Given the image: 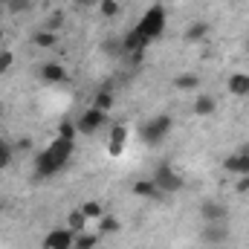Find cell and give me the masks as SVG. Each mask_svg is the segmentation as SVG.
Here are the masks:
<instances>
[{
    "instance_id": "cell-17",
    "label": "cell",
    "mask_w": 249,
    "mask_h": 249,
    "mask_svg": "<svg viewBox=\"0 0 249 249\" xmlns=\"http://www.w3.org/2000/svg\"><path fill=\"white\" fill-rule=\"evenodd\" d=\"M99 241H102L99 232H78L75 241H72V249H96Z\"/></svg>"
},
{
    "instance_id": "cell-5",
    "label": "cell",
    "mask_w": 249,
    "mask_h": 249,
    "mask_svg": "<svg viewBox=\"0 0 249 249\" xmlns=\"http://www.w3.org/2000/svg\"><path fill=\"white\" fill-rule=\"evenodd\" d=\"M102 124H107V113H105V110H99V107H90V110H84V113L78 116L75 130H78L81 136H93V133H99V130H102Z\"/></svg>"
},
{
    "instance_id": "cell-35",
    "label": "cell",
    "mask_w": 249,
    "mask_h": 249,
    "mask_svg": "<svg viewBox=\"0 0 249 249\" xmlns=\"http://www.w3.org/2000/svg\"><path fill=\"white\" fill-rule=\"evenodd\" d=\"M0 113H3V105H0Z\"/></svg>"
},
{
    "instance_id": "cell-21",
    "label": "cell",
    "mask_w": 249,
    "mask_h": 249,
    "mask_svg": "<svg viewBox=\"0 0 249 249\" xmlns=\"http://www.w3.org/2000/svg\"><path fill=\"white\" fill-rule=\"evenodd\" d=\"M90 107H99V110L110 113V107H113V93H107V90H99V93L93 96V105H90Z\"/></svg>"
},
{
    "instance_id": "cell-29",
    "label": "cell",
    "mask_w": 249,
    "mask_h": 249,
    "mask_svg": "<svg viewBox=\"0 0 249 249\" xmlns=\"http://www.w3.org/2000/svg\"><path fill=\"white\" fill-rule=\"evenodd\" d=\"M12 64H15V55L12 53H0V72H6Z\"/></svg>"
},
{
    "instance_id": "cell-32",
    "label": "cell",
    "mask_w": 249,
    "mask_h": 249,
    "mask_svg": "<svg viewBox=\"0 0 249 249\" xmlns=\"http://www.w3.org/2000/svg\"><path fill=\"white\" fill-rule=\"evenodd\" d=\"M3 38H6V32H3V29H0V44H3Z\"/></svg>"
},
{
    "instance_id": "cell-13",
    "label": "cell",
    "mask_w": 249,
    "mask_h": 249,
    "mask_svg": "<svg viewBox=\"0 0 249 249\" xmlns=\"http://www.w3.org/2000/svg\"><path fill=\"white\" fill-rule=\"evenodd\" d=\"M183 38H186L188 44H200V41H206V38H209V23H206V20H194V23H188L186 32H183Z\"/></svg>"
},
{
    "instance_id": "cell-3",
    "label": "cell",
    "mask_w": 249,
    "mask_h": 249,
    "mask_svg": "<svg viewBox=\"0 0 249 249\" xmlns=\"http://www.w3.org/2000/svg\"><path fill=\"white\" fill-rule=\"evenodd\" d=\"M151 180H154V186L160 188L162 197H168V194H180L183 186H186L183 174H180L177 168H171V165H157V171H154Z\"/></svg>"
},
{
    "instance_id": "cell-36",
    "label": "cell",
    "mask_w": 249,
    "mask_h": 249,
    "mask_svg": "<svg viewBox=\"0 0 249 249\" xmlns=\"http://www.w3.org/2000/svg\"><path fill=\"white\" fill-rule=\"evenodd\" d=\"M0 212H3V206H0Z\"/></svg>"
},
{
    "instance_id": "cell-8",
    "label": "cell",
    "mask_w": 249,
    "mask_h": 249,
    "mask_svg": "<svg viewBox=\"0 0 249 249\" xmlns=\"http://www.w3.org/2000/svg\"><path fill=\"white\" fill-rule=\"evenodd\" d=\"M72 241H75V232H72L70 226H61V229L47 232L44 249H72Z\"/></svg>"
},
{
    "instance_id": "cell-6",
    "label": "cell",
    "mask_w": 249,
    "mask_h": 249,
    "mask_svg": "<svg viewBox=\"0 0 249 249\" xmlns=\"http://www.w3.org/2000/svg\"><path fill=\"white\" fill-rule=\"evenodd\" d=\"M226 238H229V226H226V220H220V223H203V232H200L203 247H223Z\"/></svg>"
},
{
    "instance_id": "cell-19",
    "label": "cell",
    "mask_w": 249,
    "mask_h": 249,
    "mask_svg": "<svg viewBox=\"0 0 249 249\" xmlns=\"http://www.w3.org/2000/svg\"><path fill=\"white\" fill-rule=\"evenodd\" d=\"M67 226L78 235V232H84V226H87V217H84V212L81 209H72L70 214H67Z\"/></svg>"
},
{
    "instance_id": "cell-4",
    "label": "cell",
    "mask_w": 249,
    "mask_h": 249,
    "mask_svg": "<svg viewBox=\"0 0 249 249\" xmlns=\"http://www.w3.org/2000/svg\"><path fill=\"white\" fill-rule=\"evenodd\" d=\"M171 127H174V119H171L168 113H160V116L148 119V122L139 127V136H142V142H148V145H160V142L171 133Z\"/></svg>"
},
{
    "instance_id": "cell-10",
    "label": "cell",
    "mask_w": 249,
    "mask_h": 249,
    "mask_svg": "<svg viewBox=\"0 0 249 249\" xmlns=\"http://www.w3.org/2000/svg\"><path fill=\"white\" fill-rule=\"evenodd\" d=\"M124 145H127V124H110V136H107V154L110 157H122Z\"/></svg>"
},
{
    "instance_id": "cell-11",
    "label": "cell",
    "mask_w": 249,
    "mask_h": 249,
    "mask_svg": "<svg viewBox=\"0 0 249 249\" xmlns=\"http://www.w3.org/2000/svg\"><path fill=\"white\" fill-rule=\"evenodd\" d=\"M38 78L44 84H61V81H67V70L58 61H47L38 67Z\"/></svg>"
},
{
    "instance_id": "cell-25",
    "label": "cell",
    "mask_w": 249,
    "mask_h": 249,
    "mask_svg": "<svg viewBox=\"0 0 249 249\" xmlns=\"http://www.w3.org/2000/svg\"><path fill=\"white\" fill-rule=\"evenodd\" d=\"M55 136H64V139H75V136H78V130H75V122L64 119V122L58 124V133H55Z\"/></svg>"
},
{
    "instance_id": "cell-7",
    "label": "cell",
    "mask_w": 249,
    "mask_h": 249,
    "mask_svg": "<svg viewBox=\"0 0 249 249\" xmlns=\"http://www.w3.org/2000/svg\"><path fill=\"white\" fill-rule=\"evenodd\" d=\"M223 168H226L229 174H235V177L249 174V145H241L232 157H226V160H223Z\"/></svg>"
},
{
    "instance_id": "cell-27",
    "label": "cell",
    "mask_w": 249,
    "mask_h": 249,
    "mask_svg": "<svg viewBox=\"0 0 249 249\" xmlns=\"http://www.w3.org/2000/svg\"><path fill=\"white\" fill-rule=\"evenodd\" d=\"M61 26H64V12H53V15H50V20H47V29L58 32Z\"/></svg>"
},
{
    "instance_id": "cell-23",
    "label": "cell",
    "mask_w": 249,
    "mask_h": 249,
    "mask_svg": "<svg viewBox=\"0 0 249 249\" xmlns=\"http://www.w3.org/2000/svg\"><path fill=\"white\" fill-rule=\"evenodd\" d=\"M102 53H105V55L119 58V55H122V38H107V41L102 44Z\"/></svg>"
},
{
    "instance_id": "cell-34",
    "label": "cell",
    "mask_w": 249,
    "mask_h": 249,
    "mask_svg": "<svg viewBox=\"0 0 249 249\" xmlns=\"http://www.w3.org/2000/svg\"><path fill=\"white\" fill-rule=\"evenodd\" d=\"M247 53H249V38H247Z\"/></svg>"
},
{
    "instance_id": "cell-1",
    "label": "cell",
    "mask_w": 249,
    "mask_h": 249,
    "mask_svg": "<svg viewBox=\"0 0 249 249\" xmlns=\"http://www.w3.org/2000/svg\"><path fill=\"white\" fill-rule=\"evenodd\" d=\"M72 148H75V139H64L55 136L38 157H35V180H50L55 174H61L67 168V162L72 160Z\"/></svg>"
},
{
    "instance_id": "cell-20",
    "label": "cell",
    "mask_w": 249,
    "mask_h": 249,
    "mask_svg": "<svg viewBox=\"0 0 249 249\" xmlns=\"http://www.w3.org/2000/svg\"><path fill=\"white\" fill-rule=\"evenodd\" d=\"M174 87H177V90H197V87H200V78H197L194 72H180V75L174 78Z\"/></svg>"
},
{
    "instance_id": "cell-37",
    "label": "cell",
    "mask_w": 249,
    "mask_h": 249,
    "mask_svg": "<svg viewBox=\"0 0 249 249\" xmlns=\"http://www.w3.org/2000/svg\"><path fill=\"white\" fill-rule=\"evenodd\" d=\"M0 6H3V0H0Z\"/></svg>"
},
{
    "instance_id": "cell-9",
    "label": "cell",
    "mask_w": 249,
    "mask_h": 249,
    "mask_svg": "<svg viewBox=\"0 0 249 249\" xmlns=\"http://www.w3.org/2000/svg\"><path fill=\"white\" fill-rule=\"evenodd\" d=\"M200 217H203V223H220V220L229 217V209H226L223 200H203Z\"/></svg>"
},
{
    "instance_id": "cell-12",
    "label": "cell",
    "mask_w": 249,
    "mask_h": 249,
    "mask_svg": "<svg viewBox=\"0 0 249 249\" xmlns=\"http://www.w3.org/2000/svg\"><path fill=\"white\" fill-rule=\"evenodd\" d=\"M229 93L238 99H249V72H235L229 75Z\"/></svg>"
},
{
    "instance_id": "cell-18",
    "label": "cell",
    "mask_w": 249,
    "mask_h": 249,
    "mask_svg": "<svg viewBox=\"0 0 249 249\" xmlns=\"http://www.w3.org/2000/svg\"><path fill=\"white\" fill-rule=\"evenodd\" d=\"M122 229V223H119V217H113V214H102L99 217V235L105 238V235H116Z\"/></svg>"
},
{
    "instance_id": "cell-16",
    "label": "cell",
    "mask_w": 249,
    "mask_h": 249,
    "mask_svg": "<svg viewBox=\"0 0 249 249\" xmlns=\"http://www.w3.org/2000/svg\"><path fill=\"white\" fill-rule=\"evenodd\" d=\"M32 44H35L38 50H55V47H58V32H53V29H41V32L32 35Z\"/></svg>"
},
{
    "instance_id": "cell-30",
    "label": "cell",
    "mask_w": 249,
    "mask_h": 249,
    "mask_svg": "<svg viewBox=\"0 0 249 249\" xmlns=\"http://www.w3.org/2000/svg\"><path fill=\"white\" fill-rule=\"evenodd\" d=\"M235 191H238V194H249V174L238 177V183H235Z\"/></svg>"
},
{
    "instance_id": "cell-22",
    "label": "cell",
    "mask_w": 249,
    "mask_h": 249,
    "mask_svg": "<svg viewBox=\"0 0 249 249\" xmlns=\"http://www.w3.org/2000/svg\"><path fill=\"white\" fill-rule=\"evenodd\" d=\"M78 209L84 212V217H87V220H90V217H96V220H99V217L105 214V206H102L99 200H87V203H84V206H78Z\"/></svg>"
},
{
    "instance_id": "cell-31",
    "label": "cell",
    "mask_w": 249,
    "mask_h": 249,
    "mask_svg": "<svg viewBox=\"0 0 249 249\" xmlns=\"http://www.w3.org/2000/svg\"><path fill=\"white\" fill-rule=\"evenodd\" d=\"M75 6H93V3H99V0H72Z\"/></svg>"
},
{
    "instance_id": "cell-33",
    "label": "cell",
    "mask_w": 249,
    "mask_h": 249,
    "mask_svg": "<svg viewBox=\"0 0 249 249\" xmlns=\"http://www.w3.org/2000/svg\"><path fill=\"white\" fill-rule=\"evenodd\" d=\"M203 249H220V247H203Z\"/></svg>"
},
{
    "instance_id": "cell-28",
    "label": "cell",
    "mask_w": 249,
    "mask_h": 249,
    "mask_svg": "<svg viewBox=\"0 0 249 249\" xmlns=\"http://www.w3.org/2000/svg\"><path fill=\"white\" fill-rule=\"evenodd\" d=\"M6 6H9V12H15V15H20V12H26V9L32 6V0H9Z\"/></svg>"
},
{
    "instance_id": "cell-24",
    "label": "cell",
    "mask_w": 249,
    "mask_h": 249,
    "mask_svg": "<svg viewBox=\"0 0 249 249\" xmlns=\"http://www.w3.org/2000/svg\"><path fill=\"white\" fill-rule=\"evenodd\" d=\"M12 160H15V145L0 142V171H3V168H9V165H12Z\"/></svg>"
},
{
    "instance_id": "cell-14",
    "label": "cell",
    "mask_w": 249,
    "mask_h": 249,
    "mask_svg": "<svg viewBox=\"0 0 249 249\" xmlns=\"http://www.w3.org/2000/svg\"><path fill=\"white\" fill-rule=\"evenodd\" d=\"M191 110H194V116H212L214 110H217V99L214 96H197L194 99V105H191Z\"/></svg>"
},
{
    "instance_id": "cell-2",
    "label": "cell",
    "mask_w": 249,
    "mask_h": 249,
    "mask_svg": "<svg viewBox=\"0 0 249 249\" xmlns=\"http://www.w3.org/2000/svg\"><path fill=\"white\" fill-rule=\"evenodd\" d=\"M165 20H168V18H165V9L157 3V6H151V9L139 18V23L133 26V32H136L139 41L148 47V44H154V41L165 32Z\"/></svg>"
},
{
    "instance_id": "cell-26",
    "label": "cell",
    "mask_w": 249,
    "mask_h": 249,
    "mask_svg": "<svg viewBox=\"0 0 249 249\" xmlns=\"http://www.w3.org/2000/svg\"><path fill=\"white\" fill-rule=\"evenodd\" d=\"M99 6H102L99 12H102L105 18H116V15H119V3H116V0H99Z\"/></svg>"
},
{
    "instance_id": "cell-15",
    "label": "cell",
    "mask_w": 249,
    "mask_h": 249,
    "mask_svg": "<svg viewBox=\"0 0 249 249\" xmlns=\"http://www.w3.org/2000/svg\"><path fill=\"white\" fill-rule=\"evenodd\" d=\"M130 191L136 197H145V200H162V194H160V188L154 186V180H136Z\"/></svg>"
}]
</instances>
